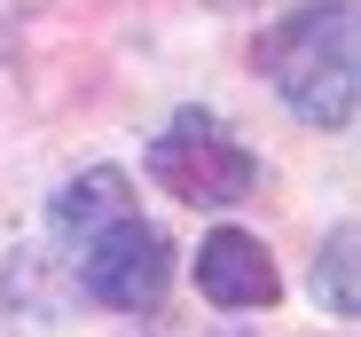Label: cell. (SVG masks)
Returning a JSON list of instances; mask_svg holds the SVG:
<instances>
[{"label": "cell", "mask_w": 361, "mask_h": 337, "mask_svg": "<svg viewBox=\"0 0 361 337\" xmlns=\"http://www.w3.org/2000/svg\"><path fill=\"white\" fill-rule=\"evenodd\" d=\"M259 71L275 79L283 110L314 134L353 126L361 102V47H353V0H307L259 39Z\"/></svg>", "instance_id": "cell-1"}, {"label": "cell", "mask_w": 361, "mask_h": 337, "mask_svg": "<svg viewBox=\"0 0 361 337\" xmlns=\"http://www.w3.org/2000/svg\"><path fill=\"white\" fill-rule=\"evenodd\" d=\"M142 165H149V181L173 204H189V212H228V204H244L259 189V157L235 141L212 110H173Z\"/></svg>", "instance_id": "cell-2"}, {"label": "cell", "mask_w": 361, "mask_h": 337, "mask_svg": "<svg viewBox=\"0 0 361 337\" xmlns=\"http://www.w3.org/2000/svg\"><path fill=\"white\" fill-rule=\"evenodd\" d=\"M79 291L110 314H157L165 291H173V243L142 212L110 220V228H94L79 243Z\"/></svg>", "instance_id": "cell-3"}, {"label": "cell", "mask_w": 361, "mask_h": 337, "mask_svg": "<svg viewBox=\"0 0 361 337\" xmlns=\"http://www.w3.org/2000/svg\"><path fill=\"white\" fill-rule=\"evenodd\" d=\"M197 291L228 314H252V306H275L283 274H275V259L252 228H212L204 251H197Z\"/></svg>", "instance_id": "cell-4"}, {"label": "cell", "mask_w": 361, "mask_h": 337, "mask_svg": "<svg viewBox=\"0 0 361 337\" xmlns=\"http://www.w3.org/2000/svg\"><path fill=\"white\" fill-rule=\"evenodd\" d=\"M126 212H134V181L118 173V165H87V173L63 181L55 204H47L55 236H71V243H87L94 228H110V220H126Z\"/></svg>", "instance_id": "cell-5"}, {"label": "cell", "mask_w": 361, "mask_h": 337, "mask_svg": "<svg viewBox=\"0 0 361 337\" xmlns=\"http://www.w3.org/2000/svg\"><path fill=\"white\" fill-rule=\"evenodd\" d=\"M361 228H353V220H338V228L322 236V251H314V298L338 314V322H353L361 314Z\"/></svg>", "instance_id": "cell-6"}, {"label": "cell", "mask_w": 361, "mask_h": 337, "mask_svg": "<svg viewBox=\"0 0 361 337\" xmlns=\"http://www.w3.org/2000/svg\"><path fill=\"white\" fill-rule=\"evenodd\" d=\"M212 8H252V0H212Z\"/></svg>", "instance_id": "cell-7"}]
</instances>
